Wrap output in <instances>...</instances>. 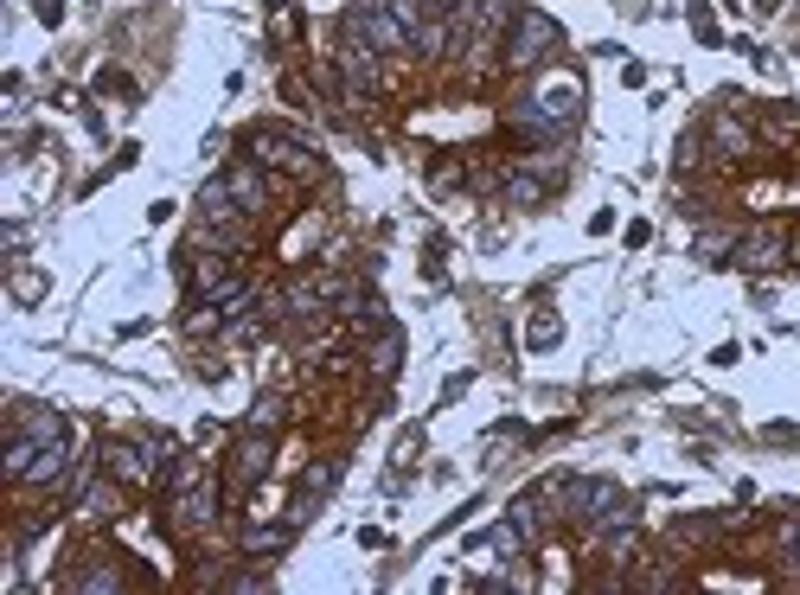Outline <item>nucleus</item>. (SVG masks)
Here are the masks:
<instances>
[{
	"mask_svg": "<svg viewBox=\"0 0 800 595\" xmlns=\"http://www.w3.org/2000/svg\"><path fill=\"white\" fill-rule=\"evenodd\" d=\"M557 45H564V26L551 13H538V7H525L507 33V71H545Z\"/></svg>",
	"mask_w": 800,
	"mask_h": 595,
	"instance_id": "f257e3e1",
	"label": "nucleus"
},
{
	"mask_svg": "<svg viewBox=\"0 0 800 595\" xmlns=\"http://www.w3.org/2000/svg\"><path fill=\"white\" fill-rule=\"evenodd\" d=\"M507 205H545V180H532V173H507Z\"/></svg>",
	"mask_w": 800,
	"mask_h": 595,
	"instance_id": "dca6fc26",
	"label": "nucleus"
},
{
	"mask_svg": "<svg viewBox=\"0 0 800 595\" xmlns=\"http://www.w3.org/2000/svg\"><path fill=\"white\" fill-rule=\"evenodd\" d=\"M398 352H403V334H398V327H385V339L371 346V372L391 378V372H398Z\"/></svg>",
	"mask_w": 800,
	"mask_h": 595,
	"instance_id": "2eb2a0df",
	"label": "nucleus"
},
{
	"mask_svg": "<svg viewBox=\"0 0 800 595\" xmlns=\"http://www.w3.org/2000/svg\"><path fill=\"white\" fill-rule=\"evenodd\" d=\"M736 262H743V269H781V262H788V231L763 224V231L736 237Z\"/></svg>",
	"mask_w": 800,
	"mask_h": 595,
	"instance_id": "0eeeda50",
	"label": "nucleus"
},
{
	"mask_svg": "<svg viewBox=\"0 0 800 595\" xmlns=\"http://www.w3.org/2000/svg\"><path fill=\"white\" fill-rule=\"evenodd\" d=\"M244 148H251L256 167H282V173H295V180H314V173H321V160L301 148L295 135H282V128H251Z\"/></svg>",
	"mask_w": 800,
	"mask_h": 595,
	"instance_id": "f03ea898",
	"label": "nucleus"
},
{
	"mask_svg": "<svg viewBox=\"0 0 800 595\" xmlns=\"http://www.w3.org/2000/svg\"><path fill=\"white\" fill-rule=\"evenodd\" d=\"M71 590H122V576H115V570H77Z\"/></svg>",
	"mask_w": 800,
	"mask_h": 595,
	"instance_id": "412c9836",
	"label": "nucleus"
},
{
	"mask_svg": "<svg viewBox=\"0 0 800 595\" xmlns=\"http://www.w3.org/2000/svg\"><path fill=\"white\" fill-rule=\"evenodd\" d=\"M711 142H718V148H724L730 160H743V154H756V135H749V128H743L736 115H718V122H711Z\"/></svg>",
	"mask_w": 800,
	"mask_h": 595,
	"instance_id": "9b49d317",
	"label": "nucleus"
},
{
	"mask_svg": "<svg viewBox=\"0 0 800 595\" xmlns=\"http://www.w3.org/2000/svg\"><path fill=\"white\" fill-rule=\"evenodd\" d=\"M115 506H122V499H115V486H90L77 513H84V519H115Z\"/></svg>",
	"mask_w": 800,
	"mask_h": 595,
	"instance_id": "f3484780",
	"label": "nucleus"
},
{
	"mask_svg": "<svg viewBox=\"0 0 800 595\" xmlns=\"http://www.w3.org/2000/svg\"><path fill=\"white\" fill-rule=\"evenodd\" d=\"M730 250H736V231H730V224H704V231H698V257L704 262H724Z\"/></svg>",
	"mask_w": 800,
	"mask_h": 595,
	"instance_id": "4468645a",
	"label": "nucleus"
},
{
	"mask_svg": "<svg viewBox=\"0 0 800 595\" xmlns=\"http://www.w3.org/2000/svg\"><path fill=\"white\" fill-rule=\"evenodd\" d=\"M224 187H231V199H237V212H244V218H256V212L269 205V180H263V167H251V160H244V167H231V173H224Z\"/></svg>",
	"mask_w": 800,
	"mask_h": 595,
	"instance_id": "6e6552de",
	"label": "nucleus"
},
{
	"mask_svg": "<svg viewBox=\"0 0 800 595\" xmlns=\"http://www.w3.org/2000/svg\"><path fill=\"white\" fill-rule=\"evenodd\" d=\"M781 558H788V563L800 570V519H788V525H781Z\"/></svg>",
	"mask_w": 800,
	"mask_h": 595,
	"instance_id": "393cba45",
	"label": "nucleus"
},
{
	"mask_svg": "<svg viewBox=\"0 0 800 595\" xmlns=\"http://www.w3.org/2000/svg\"><path fill=\"white\" fill-rule=\"evenodd\" d=\"M704 135H686V142H679V154H673V167H679V173H691V167H698V160H704Z\"/></svg>",
	"mask_w": 800,
	"mask_h": 595,
	"instance_id": "5701e85b",
	"label": "nucleus"
},
{
	"mask_svg": "<svg viewBox=\"0 0 800 595\" xmlns=\"http://www.w3.org/2000/svg\"><path fill=\"white\" fill-rule=\"evenodd\" d=\"M33 461H38V442H33V436H13L0 468H7V481H26V474H33Z\"/></svg>",
	"mask_w": 800,
	"mask_h": 595,
	"instance_id": "ddd939ff",
	"label": "nucleus"
},
{
	"mask_svg": "<svg viewBox=\"0 0 800 595\" xmlns=\"http://www.w3.org/2000/svg\"><path fill=\"white\" fill-rule=\"evenodd\" d=\"M295 525H244V558H276V551H289Z\"/></svg>",
	"mask_w": 800,
	"mask_h": 595,
	"instance_id": "9d476101",
	"label": "nucleus"
},
{
	"mask_svg": "<svg viewBox=\"0 0 800 595\" xmlns=\"http://www.w3.org/2000/svg\"><path fill=\"white\" fill-rule=\"evenodd\" d=\"M20 436H33V442L45 448V442H65V436H71V423H65V409L26 404V409H20Z\"/></svg>",
	"mask_w": 800,
	"mask_h": 595,
	"instance_id": "1a4fd4ad",
	"label": "nucleus"
},
{
	"mask_svg": "<svg viewBox=\"0 0 800 595\" xmlns=\"http://www.w3.org/2000/svg\"><path fill=\"white\" fill-rule=\"evenodd\" d=\"M333 474H340L333 461H314V468L301 474V499H314V493H327V486H333Z\"/></svg>",
	"mask_w": 800,
	"mask_h": 595,
	"instance_id": "6ab92c4d",
	"label": "nucleus"
},
{
	"mask_svg": "<svg viewBox=\"0 0 800 595\" xmlns=\"http://www.w3.org/2000/svg\"><path fill=\"white\" fill-rule=\"evenodd\" d=\"M346 26H353V33H365V45H371V52H403V45H410V33L398 26V13H391L385 0H359V7L346 13Z\"/></svg>",
	"mask_w": 800,
	"mask_h": 595,
	"instance_id": "7ed1b4c3",
	"label": "nucleus"
},
{
	"mask_svg": "<svg viewBox=\"0 0 800 595\" xmlns=\"http://www.w3.org/2000/svg\"><path fill=\"white\" fill-rule=\"evenodd\" d=\"M263 474H269V429H244L231 448V499H244Z\"/></svg>",
	"mask_w": 800,
	"mask_h": 595,
	"instance_id": "20e7f679",
	"label": "nucleus"
},
{
	"mask_svg": "<svg viewBox=\"0 0 800 595\" xmlns=\"http://www.w3.org/2000/svg\"><path fill=\"white\" fill-rule=\"evenodd\" d=\"M385 7L398 13V26H403V33H410V38H416V26L430 20V0H385Z\"/></svg>",
	"mask_w": 800,
	"mask_h": 595,
	"instance_id": "a211bd4d",
	"label": "nucleus"
},
{
	"mask_svg": "<svg viewBox=\"0 0 800 595\" xmlns=\"http://www.w3.org/2000/svg\"><path fill=\"white\" fill-rule=\"evenodd\" d=\"M282 423V397H256L251 404V429H276Z\"/></svg>",
	"mask_w": 800,
	"mask_h": 595,
	"instance_id": "aec40b11",
	"label": "nucleus"
},
{
	"mask_svg": "<svg viewBox=\"0 0 800 595\" xmlns=\"http://www.w3.org/2000/svg\"><path fill=\"white\" fill-rule=\"evenodd\" d=\"M167 486H174V493L199 486V461H192V454H180V461H174V474H167Z\"/></svg>",
	"mask_w": 800,
	"mask_h": 595,
	"instance_id": "4be33fe9",
	"label": "nucleus"
},
{
	"mask_svg": "<svg viewBox=\"0 0 800 595\" xmlns=\"http://www.w3.org/2000/svg\"><path fill=\"white\" fill-rule=\"evenodd\" d=\"M103 468H110V481H122V486H142V481L160 474L154 454H147V442H103Z\"/></svg>",
	"mask_w": 800,
	"mask_h": 595,
	"instance_id": "423d86ee",
	"label": "nucleus"
},
{
	"mask_svg": "<svg viewBox=\"0 0 800 595\" xmlns=\"http://www.w3.org/2000/svg\"><path fill=\"white\" fill-rule=\"evenodd\" d=\"M557 334H564V327H557V314H538V321H532V346H557Z\"/></svg>",
	"mask_w": 800,
	"mask_h": 595,
	"instance_id": "b1692460",
	"label": "nucleus"
},
{
	"mask_svg": "<svg viewBox=\"0 0 800 595\" xmlns=\"http://www.w3.org/2000/svg\"><path fill=\"white\" fill-rule=\"evenodd\" d=\"M65 461H71V448H65V442H45V448H38V461H33V474H26V486L65 481Z\"/></svg>",
	"mask_w": 800,
	"mask_h": 595,
	"instance_id": "f8f14e48",
	"label": "nucleus"
},
{
	"mask_svg": "<svg viewBox=\"0 0 800 595\" xmlns=\"http://www.w3.org/2000/svg\"><path fill=\"white\" fill-rule=\"evenodd\" d=\"M219 519V486H186V493H174V513H167V525L180 531V538H192V531H205V525Z\"/></svg>",
	"mask_w": 800,
	"mask_h": 595,
	"instance_id": "39448f33",
	"label": "nucleus"
}]
</instances>
